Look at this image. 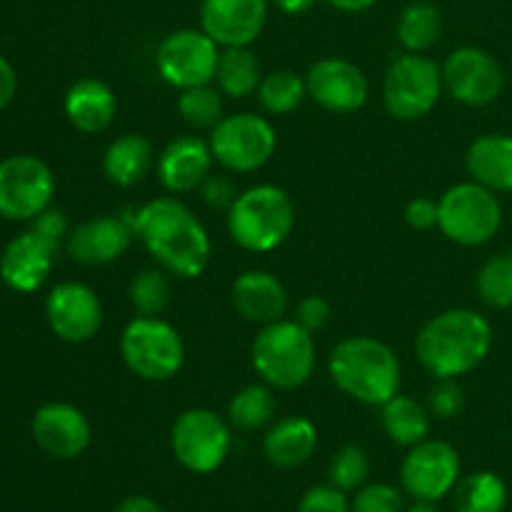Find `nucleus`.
<instances>
[{
	"instance_id": "nucleus-1",
	"label": "nucleus",
	"mask_w": 512,
	"mask_h": 512,
	"mask_svg": "<svg viewBox=\"0 0 512 512\" xmlns=\"http://www.w3.org/2000/svg\"><path fill=\"white\" fill-rule=\"evenodd\" d=\"M135 235L150 258L168 275L193 280L205 273L210 263V238L193 210L178 198H155L135 213Z\"/></svg>"
},
{
	"instance_id": "nucleus-2",
	"label": "nucleus",
	"mask_w": 512,
	"mask_h": 512,
	"mask_svg": "<svg viewBox=\"0 0 512 512\" xmlns=\"http://www.w3.org/2000/svg\"><path fill=\"white\" fill-rule=\"evenodd\" d=\"M493 348V328L470 308H453L435 315L415 338L420 365L438 380L468 375L488 358Z\"/></svg>"
},
{
	"instance_id": "nucleus-3",
	"label": "nucleus",
	"mask_w": 512,
	"mask_h": 512,
	"mask_svg": "<svg viewBox=\"0 0 512 512\" xmlns=\"http://www.w3.org/2000/svg\"><path fill=\"white\" fill-rule=\"evenodd\" d=\"M328 370L333 383L353 400L383 408L400 393V360L375 338H348L330 353Z\"/></svg>"
},
{
	"instance_id": "nucleus-4",
	"label": "nucleus",
	"mask_w": 512,
	"mask_h": 512,
	"mask_svg": "<svg viewBox=\"0 0 512 512\" xmlns=\"http://www.w3.org/2000/svg\"><path fill=\"white\" fill-rule=\"evenodd\" d=\"M295 208L278 185H255L240 193L228 210V233L250 253H270L293 233Z\"/></svg>"
},
{
	"instance_id": "nucleus-5",
	"label": "nucleus",
	"mask_w": 512,
	"mask_h": 512,
	"mask_svg": "<svg viewBox=\"0 0 512 512\" xmlns=\"http://www.w3.org/2000/svg\"><path fill=\"white\" fill-rule=\"evenodd\" d=\"M253 368L270 388H300L315 370L313 333L285 318L263 325L253 343Z\"/></svg>"
},
{
	"instance_id": "nucleus-6",
	"label": "nucleus",
	"mask_w": 512,
	"mask_h": 512,
	"mask_svg": "<svg viewBox=\"0 0 512 512\" xmlns=\"http://www.w3.org/2000/svg\"><path fill=\"white\" fill-rule=\"evenodd\" d=\"M120 355L133 375L150 383H163L183 370L185 345L170 323L138 315L120 335Z\"/></svg>"
},
{
	"instance_id": "nucleus-7",
	"label": "nucleus",
	"mask_w": 512,
	"mask_h": 512,
	"mask_svg": "<svg viewBox=\"0 0 512 512\" xmlns=\"http://www.w3.org/2000/svg\"><path fill=\"white\" fill-rule=\"evenodd\" d=\"M503 208L498 195L480 183H458L438 203V228L453 243L478 248L498 235Z\"/></svg>"
},
{
	"instance_id": "nucleus-8",
	"label": "nucleus",
	"mask_w": 512,
	"mask_h": 512,
	"mask_svg": "<svg viewBox=\"0 0 512 512\" xmlns=\"http://www.w3.org/2000/svg\"><path fill=\"white\" fill-rule=\"evenodd\" d=\"M443 95V68L423 53H405L385 73L383 103L398 120L425 118Z\"/></svg>"
},
{
	"instance_id": "nucleus-9",
	"label": "nucleus",
	"mask_w": 512,
	"mask_h": 512,
	"mask_svg": "<svg viewBox=\"0 0 512 512\" xmlns=\"http://www.w3.org/2000/svg\"><path fill=\"white\" fill-rule=\"evenodd\" d=\"M210 150L215 163L233 173H253L260 170L278 148V135L270 120L255 113L223 115L210 130Z\"/></svg>"
},
{
	"instance_id": "nucleus-10",
	"label": "nucleus",
	"mask_w": 512,
	"mask_h": 512,
	"mask_svg": "<svg viewBox=\"0 0 512 512\" xmlns=\"http://www.w3.org/2000/svg\"><path fill=\"white\" fill-rule=\"evenodd\" d=\"M230 428L208 408H190L175 418L170 448L185 470L198 475L215 473L230 453Z\"/></svg>"
},
{
	"instance_id": "nucleus-11",
	"label": "nucleus",
	"mask_w": 512,
	"mask_h": 512,
	"mask_svg": "<svg viewBox=\"0 0 512 512\" xmlns=\"http://www.w3.org/2000/svg\"><path fill=\"white\" fill-rule=\"evenodd\" d=\"M55 175L35 155H10L0 160V218L33 220L50 208Z\"/></svg>"
},
{
	"instance_id": "nucleus-12",
	"label": "nucleus",
	"mask_w": 512,
	"mask_h": 512,
	"mask_svg": "<svg viewBox=\"0 0 512 512\" xmlns=\"http://www.w3.org/2000/svg\"><path fill=\"white\" fill-rule=\"evenodd\" d=\"M220 45L203 28H183L165 35L158 45L155 68L160 78L173 88L185 90L195 85H208L215 80L220 60Z\"/></svg>"
},
{
	"instance_id": "nucleus-13",
	"label": "nucleus",
	"mask_w": 512,
	"mask_h": 512,
	"mask_svg": "<svg viewBox=\"0 0 512 512\" xmlns=\"http://www.w3.org/2000/svg\"><path fill=\"white\" fill-rule=\"evenodd\" d=\"M400 480L415 500L438 503L453 493L460 480L458 450L443 440H423L413 445L400 468Z\"/></svg>"
},
{
	"instance_id": "nucleus-14",
	"label": "nucleus",
	"mask_w": 512,
	"mask_h": 512,
	"mask_svg": "<svg viewBox=\"0 0 512 512\" xmlns=\"http://www.w3.org/2000/svg\"><path fill=\"white\" fill-rule=\"evenodd\" d=\"M443 88L468 108L490 105L503 90L498 60L480 48H458L443 63Z\"/></svg>"
},
{
	"instance_id": "nucleus-15",
	"label": "nucleus",
	"mask_w": 512,
	"mask_h": 512,
	"mask_svg": "<svg viewBox=\"0 0 512 512\" xmlns=\"http://www.w3.org/2000/svg\"><path fill=\"white\" fill-rule=\"evenodd\" d=\"M45 318L50 330L65 343H88L103 328V305L88 285L60 283L45 300Z\"/></svg>"
},
{
	"instance_id": "nucleus-16",
	"label": "nucleus",
	"mask_w": 512,
	"mask_h": 512,
	"mask_svg": "<svg viewBox=\"0 0 512 512\" xmlns=\"http://www.w3.org/2000/svg\"><path fill=\"white\" fill-rule=\"evenodd\" d=\"M308 95L330 113H355L368 103L370 85L363 70L343 58H323L308 70Z\"/></svg>"
},
{
	"instance_id": "nucleus-17",
	"label": "nucleus",
	"mask_w": 512,
	"mask_h": 512,
	"mask_svg": "<svg viewBox=\"0 0 512 512\" xmlns=\"http://www.w3.org/2000/svg\"><path fill=\"white\" fill-rule=\"evenodd\" d=\"M268 20V0H203L200 28L220 48H243L260 38Z\"/></svg>"
},
{
	"instance_id": "nucleus-18",
	"label": "nucleus",
	"mask_w": 512,
	"mask_h": 512,
	"mask_svg": "<svg viewBox=\"0 0 512 512\" xmlns=\"http://www.w3.org/2000/svg\"><path fill=\"white\" fill-rule=\"evenodd\" d=\"M33 438L45 455L73 460L90 445V423L75 405L48 403L33 415Z\"/></svg>"
},
{
	"instance_id": "nucleus-19",
	"label": "nucleus",
	"mask_w": 512,
	"mask_h": 512,
	"mask_svg": "<svg viewBox=\"0 0 512 512\" xmlns=\"http://www.w3.org/2000/svg\"><path fill=\"white\" fill-rule=\"evenodd\" d=\"M213 163L210 143L198 135H180L158 155V178L168 193H190L208 180Z\"/></svg>"
},
{
	"instance_id": "nucleus-20",
	"label": "nucleus",
	"mask_w": 512,
	"mask_h": 512,
	"mask_svg": "<svg viewBox=\"0 0 512 512\" xmlns=\"http://www.w3.org/2000/svg\"><path fill=\"white\" fill-rule=\"evenodd\" d=\"M133 235V223L105 215V218H93L70 230L65 248L70 258L83 265H108L130 248Z\"/></svg>"
},
{
	"instance_id": "nucleus-21",
	"label": "nucleus",
	"mask_w": 512,
	"mask_h": 512,
	"mask_svg": "<svg viewBox=\"0 0 512 512\" xmlns=\"http://www.w3.org/2000/svg\"><path fill=\"white\" fill-rule=\"evenodd\" d=\"M55 250L33 230L15 235L0 255V278L15 293H35L53 270Z\"/></svg>"
},
{
	"instance_id": "nucleus-22",
	"label": "nucleus",
	"mask_w": 512,
	"mask_h": 512,
	"mask_svg": "<svg viewBox=\"0 0 512 512\" xmlns=\"http://www.w3.org/2000/svg\"><path fill=\"white\" fill-rule=\"evenodd\" d=\"M233 305L250 323L268 325L288 313V290L265 270H248L233 283Z\"/></svg>"
},
{
	"instance_id": "nucleus-23",
	"label": "nucleus",
	"mask_w": 512,
	"mask_h": 512,
	"mask_svg": "<svg viewBox=\"0 0 512 512\" xmlns=\"http://www.w3.org/2000/svg\"><path fill=\"white\" fill-rule=\"evenodd\" d=\"M63 105L70 125L85 135L103 133L105 128H110V123L115 120V113H118L115 93L103 80L95 78H83L70 85Z\"/></svg>"
},
{
	"instance_id": "nucleus-24",
	"label": "nucleus",
	"mask_w": 512,
	"mask_h": 512,
	"mask_svg": "<svg viewBox=\"0 0 512 512\" xmlns=\"http://www.w3.org/2000/svg\"><path fill=\"white\" fill-rule=\"evenodd\" d=\"M315 448H318V430H315L313 420L300 418V415L278 420L265 433L263 440L265 458L285 470L308 463L313 458Z\"/></svg>"
},
{
	"instance_id": "nucleus-25",
	"label": "nucleus",
	"mask_w": 512,
	"mask_h": 512,
	"mask_svg": "<svg viewBox=\"0 0 512 512\" xmlns=\"http://www.w3.org/2000/svg\"><path fill=\"white\" fill-rule=\"evenodd\" d=\"M468 173L475 183L485 185L493 193H512V138L490 133L475 140L468 150Z\"/></svg>"
},
{
	"instance_id": "nucleus-26",
	"label": "nucleus",
	"mask_w": 512,
	"mask_h": 512,
	"mask_svg": "<svg viewBox=\"0 0 512 512\" xmlns=\"http://www.w3.org/2000/svg\"><path fill=\"white\" fill-rule=\"evenodd\" d=\"M153 160V145L145 135L125 133L105 148L103 173L118 188H133L150 173Z\"/></svg>"
},
{
	"instance_id": "nucleus-27",
	"label": "nucleus",
	"mask_w": 512,
	"mask_h": 512,
	"mask_svg": "<svg viewBox=\"0 0 512 512\" xmlns=\"http://www.w3.org/2000/svg\"><path fill=\"white\" fill-rule=\"evenodd\" d=\"M263 80L260 60L255 58L248 45L243 48H225L220 53L218 70H215V83L218 90L228 98H248L258 93V85Z\"/></svg>"
},
{
	"instance_id": "nucleus-28",
	"label": "nucleus",
	"mask_w": 512,
	"mask_h": 512,
	"mask_svg": "<svg viewBox=\"0 0 512 512\" xmlns=\"http://www.w3.org/2000/svg\"><path fill=\"white\" fill-rule=\"evenodd\" d=\"M383 428L393 443L413 448L428 438L430 415L418 400L398 393L383 405Z\"/></svg>"
},
{
	"instance_id": "nucleus-29",
	"label": "nucleus",
	"mask_w": 512,
	"mask_h": 512,
	"mask_svg": "<svg viewBox=\"0 0 512 512\" xmlns=\"http://www.w3.org/2000/svg\"><path fill=\"white\" fill-rule=\"evenodd\" d=\"M455 512H503L508 488L495 473H473L455 485Z\"/></svg>"
},
{
	"instance_id": "nucleus-30",
	"label": "nucleus",
	"mask_w": 512,
	"mask_h": 512,
	"mask_svg": "<svg viewBox=\"0 0 512 512\" xmlns=\"http://www.w3.org/2000/svg\"><path fill=\"white\" fill-rule=\"evenodd\" d=\"M443 30V18L438 8L425 0L405 5V10L398 18V38L408 53H425L433 48Z\"/></svg>"
},
{
	"instance_id": "nucleus-31",
	"label": "nucleus",
	"mask_w": 512,
	"mask_h": 512,
	"mask_svg": "<svg viewBox=\"0 0 512 512\" xmlns=\"http://www.w3.org/2000/svg\"><path fill=\"white\" fill-rule=\"evenodd\" d=\"M275 395L270 385H248L238 390L228 405V418L240 430H260L273 420Z\"/></svg>"
},
{
	"instance_id": "nucleus-32",
	"label": "nucleus",
	"mask_w": 512,
	"mask_h": 512,
	"mask_svg": "<svg viewBox=\"0 0 512 512\" xmlns=\"http://www.w3.org/2000/svg\"><path fill=\"white\" fill-rule=\"evenodd\" d=\"M308 85L293 70H273L258 85V100L270 115H288L303 103Z\"/></svg>"
},
{
	"instance_id": "nucleus-33",
	"label": "nucleus",
	"mask_w": 512,
	"mask_h": 512,
	"mask_svg": "<svg viewBox=\"0 0 512 512\" xmlns=\"http://www.w3.org/2000/svg\"><path fill=\"white\" fill-rule=\"evenodd\" d=\"M178 113L190 128L213 130L223 120V100L218 90L208 85H195V88L180 90Z\"/></svg>"
},
{
	"instance_id": "nucleus-34",
	"label": "nucleus",
	"mask_w": 512,
	"mask_h": 512,
	"mask_svg": "<svg viewBox=\"0 0 512 512\" xmlns=\"http://www.w3.org/2000/svg\"><path fill=\"white\" fill-rule=\"evenodd\" d=\"M170 280L163 268L143 270L130 280V305L138 315L158 318L170 303Z\"/></svg>"
},
{
	"instance_id": "nucleus-35",
	"label": "nucleus",
	"mask_w": 512,
	"mask_h": 512,
	"mask_svg": "<svg viewBox=\"0 0 512 512\" xmlns=\"http://www.w3.org/2000/svg\"><path fill=\"white\" fill-rule=\"evenodd\" d=\"M478 293L495 310L512 308V253L490 258L478 273Z\"/></svg>"
},
{
	"instance_id": "nucleus-36",
	"label": "nucleus",
	"mask_w": 512,
	"mask_h": 512,
	"mask_svg": "<svg viewBox=\"0 0 512 512\" xmlns=\"http://www.w3.org/2000/svg\"><path fill=\"white\" fill-rule=\"evenodd\" d=\"M368 475L370 460L358 445H345L330 460V483L343 490V493L345 490H358L368 480Z\"/></svg>"
},
{
	"instance_id": "nucleus-37",
	"label": "nucleus",
	"mask_w": 512,
	"mask_h": 512,
	"mask_svg": "<svg viewBox=\"0 0 512 512\" xmlns=\"http://www.w3.org/2000/svg\"><path fill=\"white\" fill-rule=\"evenodd\" d=\"M353 512H403V495L393 485H365L355 495Z\"/></svg>"
},
{
	"instance_id": "nucleus-38",
	"label": "nucleus",
	"mask_w": 512,
	"mask_h": 512,
	"mask_svg": "<svg viewBox=\"0 0 512 512\" xmlns=\"http://www.w3.org/2000/svg\"><path fill=\"white\" fill-rule=\"evenodd\" d=\"M298 512H350L348 500L340 488L330 485H315L300 500Z\"/></svg>"
},
{
	"instance_id": "nucleus-39",
	"label": "nucleus",
	"mask_w": 512,
	"mask_h": 512,
	"mask_svg": "<svg viewBox=\"0 0 512 512\" xmlns=\"http://www.w3.org/2000/svg\"><path fill=\"white\" fill-rule=\"evenodd\" d=\"M463 405V390H460V385L455 383V380H440V383L430 390V410H433L438 418H455V415L463 410Z\"/></svg>"
},
{
	"instance_id": "nucleus-40",
	"label": "nucleus",
	"mask_w": 512,
	"mask_h": 512,
	"mask_svg": "<svg viewBox=\"0 0 512 512\" xmlns=\"http://www.w3.org/2000/svg\"><path fill=\"white\" fill-rule=\"evenodd\" d=\"M330 320V303L320 295H308L298 303V310H295V323L303 325L308 333H318L328 325Z\"/></svg>"
},
{
	"instance_id": "nucleus-41",
	"label": "nucleus",
	"mask_w": 512,
	"mask_h": 512,
	"mask_svg": "<svg viewBox=\"0 0 512 512\" xmlns=\"http://www.w3.org/2000/svg\"><path fill=\"white\" fill-rule=\"evenodd\" d=\"M30 230H33L35 235H40L53 250H58L60 243L68 240V223H65V215L53 208L43 210L38 218H33V228Z\"/></svg>"
},
{
	"instance_id": "nucleus-42",
	"label": "nucleus",
	"mask_w": 512,
	"mask_h": 512,
	"mask_svg": "<svg viewBox=\"0 0 512 512\" xmlns=\"http://www.w3.org/2000/svg\"><path fill=\"white\" fill-rule=\"evenodd\" d=\"M405 220L415 230H430L438 225V203L433 198H413L405 205Z\"/></svg>"
},
{
	"instance_id": "nucleus-43",
	"label": "nucleus",
	"mask_w": 512,
	"mask_h": 512,
	"mask_svg": "<svg viewBox=\"0 0 512 512\" xmlns=\"http://www.w3.org/2000/svg\"><path fill=\"white\" fill-rule=\"evenodd\" d=\"M203 198L205 203L213 205V208H228L235 203V188L230 185V180L225 178H208L203 183Z\"/></svg>"
},
{
	"instance_id": "nucleus-44",
	"label": "nucleus",
	"mask_w": 512,
	"mask_h": 512,
	"mask_svg": "<svg viewBox=\"0 0 512 512\" xmlns=\"http://www.w3.org/2000/svg\"><path fill=\"white\" fill-rule=\"evenodd\" d=\"M15 90H18V75H15V68L8 63L5 55H0V110H5L13 103Z\"/></svg>"
},
{
	"instance_id": "nucleus-45",
	"label": "nucleus",
	"mask_w": 512,
	"mask_h": 512,
	"mask_svg": "<svg viewBox=\"0 0 512 512\" xmlns=\"http://www.w3.org/2000/svg\"><path fill=\"white\" fill-rule=\"evenodd\" d=\"M118 512H163V510H160V505L155 503V500L145 498V495H133V498H128L123 505H120Z\"/></svg>"
},
{
	"instance_id": "nucleus-46",
	"label": "nucleus",
	"mask_w": 512,
	"mask_h": 512,
	"mask_svg": "<svg viewBox=\"0 0 512 512\" xmlns=\"http://www.w3.org/2000/svg\"><path fill=\"white\" fill-rule=\"evenodd\" d=\"M278 5V10H283L285 15H303L308 13L315 5V0H273Z\"/></svg>"
},
{
	"instance_id": "nucleus-47",
	"label": "nucleus",
	"mask_w": 512,
	"mask_h": 512,
	"mask_svg": "<svg viewBox=\"0 0 512 512\" xmlns=\"http://www.w3.org/2000/svg\"><path fill=\"white\" fill-rule=\"evenodd\" d=\"M333 8L343 10V13H360V10H368L373 8L378 0H328Z\"/></svg>"
},
{
	"instance_id": "nucleus-48",
	"label": "nucleus",
	"mask_w": 512,
	"mask_h": 512,
	"mask_svg": "<svg viewBox=\"0 0 512 512\" xmlns=\"http://www.w3.org/2000/svg\"><path fill=\"white\" fill-rule=\"evenodd\" d=\"M405 512H438L435 503H428V500H415V505H410Z\"/></svg>"
}]
</instances>
